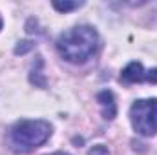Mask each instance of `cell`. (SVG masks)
<instances>
[{
  "mask_svg": "<svg viewBox=\"0 0 157 155\" xmlns=\"http://www.w3.org/2000/svg\"><path fill=\"white\" fill-rule=\"evenodd\" d=\"M101 46V39L95 28L91 26H75L64 31L57 40L59 55L71 64H84L88 62Z\"/></svg>",
  "mask_w": 157,
  "mask_h": 155,
  "instance_id": "1",
  "label": "cell"
},
{
  "mask_svg": "<svg viewBox=\"0 0 157 155\" xmlns=\"http://www.w3.org/2000/svg\"><path fill=\"white\" fill-rule=\"evenodd\" d=\"M51 124L42 119H22L17 120L9 130V142L15 152L29 153L42 146L51 137Z\"/></svg>",
  "mask_w": 157,
  "mask_h": 155,
  "instance_id": "2",
  "label": "cell"
},
{
  "mask_svg": "<svg viewBox=\"0 0 157 155\" xmlns=\"http://www.w3.org/2000/svg\"><path fill=\"white\" fill-rule=\"evenodd\" d=\"M130 120L133 130L143 137L157 133V99L135 100L130 108Z\"/></svg>",
  "mask_w": 157,
  "mask_h": 155,
  "instance_id": "3",
  "label": "cell"
},
{
  "mask_svg": "<svg viewBox=\"0 0 157 155\" xmlns=\"http://www.w3.org/2000/svg\"><path fill=\"white\" fill-rule=\"evenodd\" d=\"M97 102L101 106V113L102 119L106 120H113L117 115V102H115V95L110 89H102L97 93Z\"/></svg>",
  "mask_w": 157,
  "mask_h": 155,
  "instance_id": "4",
  "label": "cell"
},
{
  "mask_svg": "<svg viewBox=\"0 0 157 155\" xmlns=\"http://www.w3.org/2000/svg\"><path fill=\"white\" fill-rule=\"evenodd\" d=\"M121 80L126 84H135V82H146V71L141 62H130L122 71H121Z\"/></svg>",
  "mask_w": 157,
  "mask_h": 155,
  "instance_id": "5",
  "label": "cell"
},
{
  "mask_svg": "<svg viewBox=\"0 0 157 155\" xmlns=\"http://www.w3.org/2000/svg\"><path fill=\"white\" fill-rule=\"evenodd\" d=\"M35 64H37V68L33 66L31 71H29V82L35 84L37 88H46V77H44V73H42V66H44L42 57H37Z\"/></svg>",
  "mask_w": 157,
  "mask_h": 155,
  "instance_id": "6",
  "label": "cell"
},
{
  "mask_svg": "<svg viewBox=\"0 0 157 155\" xmlns=\"http://www.w3.org/2000/svg\"><path fill=\"white\" fill-rule=\"evenodd\" d=\"M80 6H82V2H71V0H64V2L55 0V2H53V7H55L59 13H70V11H73V9H78Z\"/></svg>",
  "mask_w": 157,
  "mask_h": 155,
  "instance_id": "7",
  "label": "cell"
},
{
  "mask_svg": "<svg viewBox=\"0 0 157 155\" xmlns=\"http://www.w3.org/2000/svg\"><path fill=\"white\" fill-rule=\"evenodd\" d=\"M35 47V42L33 40H20L17 46H15V55H26L28 51H31Z\"/></svg>",
  "mask_w": 157,
  "mask_h": 155,
  "instance_id": "8",
  "label": "cell"
},
{
  "mask_svg": "<svg viewBox=\"0 0 157 155\" xmlns=\"http://www.w3.org/2000/svg\"><path fill=\"white\" fill-rule=\"evenodd\" d=\"M110 153V150L104 146V144H95L90 152H88V155H108Z\"/></svg>",
  "mask_w": 157,
  "mask_h": 155,
  "instance_id": "9",
  "label": "cell"
},
{
  "mask_svg": "<svg viewBox=\"0 0 157 155\" xmlns=\"http://www.w3.org/2000/svg\"><path fill=\"white\" fill-rule=\"evenodd\" d=\"M146 82H150V84H157V68L150 70V71H146Z\"/></svg>",
  "mask_w": 157,
  "mask_h": 155,
  "instance_id": "10",
  "label": "cell"
},
{
  "mask_svg": "<svg viewBox=\"0 0 157 155\" xmlns=\"http://www.w3.org/2000/svg\"><path fill=\"white\" fill-rule=\"evenodd\" d=\"M51 155H70V153H66V152H55V153H51Z\"/></svg>",
  "mask_w": 157,
  "mask_h": 155,
  "instance_id": "11",
  "label": "cell"
},
{
  "mask_svg": "<svg viewBox=\"0 0 157 155\" xmlns=\"http://www.w3.org/2000/svg\"><path fill=\"white\" fill-rule=\"evenodd\" d=\"M2 28H4V22H2V17H0V31H2Z\"/></svg>",
  "mask_w": 157,
  "mask_h": 155,
  "instance_id": "12",
  "label": "cell"
}]
</instances>
